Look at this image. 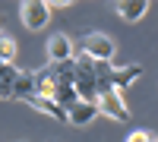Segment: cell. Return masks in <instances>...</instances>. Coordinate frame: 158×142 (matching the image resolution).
<instances>
[{
    "label": "cell",
    "mask_w": 158,
    "mask_h": 142,
    "mask_svg": "<svg viewBox=\"0 0 158 142\" xmlns=\"http://www.w3.org/2000/svg\"><path fill=\"white\" fill-rule=\"evenodd\" d=\"M82 54L85 57H92L95 63H111L114 60V41L108 35H101V32H89V35H82Z\"/></svg>",
    "instance_id": "1"
},
{
    "label": "cell",
    "mask_w": 158,
    "mask_h": 142,
    "mask_svg": "<svg viewBox=\"0 0 158 142\" xmlns=\"http://www.w3.org/2000/svg\"><path fill=\"white\" fill-rule=\"evenodd\" d=\"M19 16H22V25L25 29H44L48 19H51V6H48V0H25V3L19 6Z\"/></svg>",
    "instance_id": "2"
},
{
    "label": "cell",
    "mask_w": 158,
    "mask_h": 142,
    "mask_svg": "<svg viewBox=\"0 0 158 142\" xmlns=\"http://www.w3.org/2000/svg\"><path fill=\"white\" fill-rule=\"evenodd\" d=\"M98 111L104 114V117H111V120H130V108L123 104V98L117 88H108V92H101L98 95Z\"/></svg>",
    "instance_id": "3"
},
{
    "label": "cell",
    "mask_w": 158,
    "mask_h": 142,
    "mask_svg": "<svg viewBox=\"0 0 158 142\" xmlns=\"http://www.w3.org/2000/svg\"><path fill=\"white\" fill-rule=\"evenodd\" d=\"M70 60H76L73 41L67 35H51L48 38V63H70Z\"/></svg>",
    "instance_id": "4"
},
{
    "label": "cell",
    "mask_w": 158,
    "mask_h": 142,
    "mask_svg": "<svg viewBox=\"0 0 158 142\" xmlns=\"http://www.w3.org/2000/svg\"><path fill=\"white\" fill-rule=\"evenodd\" d=\"M98 104H89V101H76L73 108H67V120L70 123H76V126H85V123H92L98 117Z\"/></svg>",
    "instance_id": "5"
},
{
    "label": "cell",
    "mask_w": 158,
    "mask_h": 142,
    "mask_svg": "<svg viewBox=\"0 0 158 142\" xmlns=\"http://www.w3.org/2000/svg\"><path fill=\"white\" fill-rule=\"evenodd\" d=\"M142 76V67L139 63H127V67H114V73H111V82H114V88L120 92V88H127V85H133L136 79Z\"/></svg>",
    "instance_id": "6"
},
{
    "label": "cell",
    "mask_w": 158,
    "mask_h": 142,
    "mask_svg": "<svg viewBox=\"0 0 158 142\" xmlns=\"http://www.w3.org/2000/svg\"><path fill=\"white\" fill-rule=\"evenodd\" d=\"M25 104H32L35 111H41V114H48V117H54V120H67V111H63L54 98H44V95H32Z\"/></svg>",
    "instance_id": "7"
},
{
    "label": "cell",
    "mask_w": 158,
    "mask_h": 142,
    "mask_svg": "<svg viewBox=\"0 0 158 142\" xmlns=\"http://www.w3.org/2000/svg\"><path fill=\"white\" fill-rule=\"evenodd\" d=\"M35 95V76H32V70H19V79H16V85H13V98L16 101H29Z\"/></svg>",
    "instance_id": "8"
},
{
    "label": "cell",
    "mask_w": 158,
    "mask_h": 142,
    "mask_svg": "<svg viewBox=\"0 0 158 142\" xmlns=\"http://www.w3.org/2000/svg\"><path fill=\"white\" fill-rule=\"evenodd\" d=\"M16 79H19L16 63H3V67H0V101L13 98V85H16Z\"/></svg>",
    "instance_id": "9"
},
{
    "label": "cell",
    "mask_w": 158,
    "mask_h": 142,
    "mask_svg": "<svg viewBox=\"0 0 158 142\" xmlns=\"http://www.w3.org/2000/svg\"><path fill=\"white\" fill-rule=\"evenodd\" d=\"M146 10H149L146 0H123V3H117V13H120V19H127V22H139L146 16Z\"/></svg>",
    "instance_id": "10"
},
{
    "label": "cell",
    "mask_w": 158,
    "mask_h": 142,
    "mask_svg": "<svg viewBox=\"0 0 158 142\" xmlns=\"http://www.w3.org/2000/svg\"><path fill=\"white\" fill-rule=\"evenodd\" d=\"M0 60H3V63H13V60H16V38L0 35Z\"/></svg>",
    "instance_id": "11"
},
{
    "label": "cell",
    "mask_w": 158,
    "mask_h": 142,
    "mask_svg": "<svg viewBox=\"0 0 158 142\" xmlns=\"http://www.w3.org/2000/svg\"><path fill=\"white\" fill-rule=\"evenodd\" d=\"M127 142H158V136L149 133V130H133V133L127 136Z\"/></svg>",
    "instance_id": "12"
},
{
    "label": "cell",
    "mask_w": 158,
    "mask_h": 142,
    "mask_svg": "<svg viewBox=\"0 0 158 142\" xmlns=\"http://www.w3.org/2000/svg\"><path fill=\"white\" fill-rule=\"evenodd\" d=\"M48 6L51 10H63V6H70V0H48Z\"/></svg>",
    "instance_id": "13"
}]
</instances>
